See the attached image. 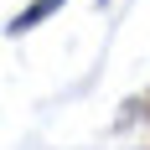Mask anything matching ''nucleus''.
I'll list each match as a JSON object with an SVG mask.
<instances>
[{
	"label": "nucleus",
	"mask_w": 150,
	"mask_h": 150,
	"mask_svg": "<svg viewBox=\"0 0 150 150\" xmlns=\"http://www.w3.org/2000/svg\"><path fill=\"white\" fill-rule=\"evenodd\" d=\"M62 5H67V0H31V5H26L21 16H16V21H11L5 31H11V36H26V31H36V26H42L47 16H57Z\"/></svg>",
	"instance_id": "nucleus-1"
}]
</instances>
